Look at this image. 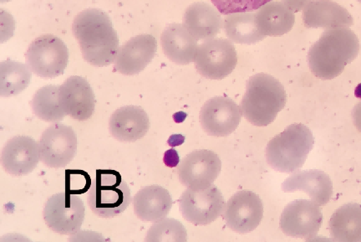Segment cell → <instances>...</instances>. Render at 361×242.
<instances>
[{
  "instance_id": "1",
  "label": "cell",
  "mask_w": 361,
  "mask_h": 242,
  "mask_svg": "<svg viewBox=\"0 0 361 242\" xmlns=\"http://www.w3.org/2000/svg\"><path fill=\"white\" fill-rule=\"evenodd\" d=\"M72 29L88 63L102 67L116 61L119 39L107 13L88 8L75 17Z\"/></svg>"
},
{
  "instance_id": "2",
  "label": "cell",
  "mask_w": 361,
  "mask_h": 242,
  "mask_svg": "<svg viewBox=\"0 0 361 242\" xmlns=\"http://www.w3.org/2000/svg\"><path fill=\"white\" fill-rule=\"evenodd\" d=\"M359 52L360 42L354 31L349 28L328 30L310 48V71L322 80L336 78L355 59Z\"/></svg>"
},
{
  "instance_id": "3",
  "label": "cell",
  "mask_w": 361,
  "mask_h": 242,
  "mask_svg": "<svg viewBox=\"0 0 361 242\" xmlns=\"http://www.w3.org/2000/svg\"><path fill=\"white\" fill-rule=\"evenodd\" d=\"M286 102V92L281 83L272 75L259 73L247 80L241 111L248 122L265 127L274 122Z\"/></svg>"
},
{
  "instance_id": "4",
  "label": "cell",
  "mask_w": 361,
  "mask_h": 242,
  "mask_svg": "<svg viewBox=\"0 0 361 242\" xmlns=\"http://www.w3.org/2000/svg\"><path fill=\"white\" fill-rule=\"evenodd\" d=\"M314 143L313 133L308 127L291 124L269 142L266 159L279 172H295L303 167Z\"/></svg>"
},
{
  "instance_id": "5",
  "label": "cell",
  "mask_w": 361,
  "mask_h": 242,
  "mask_svg": "<svg viewBox=\"0 0 361 242\" xmlns=\"http://www.w3.org/2000/svg\"><path fill=\"white\" fill-rule=\"evenodd\" d=\"M132 201L130 190L121 174L113 169H97L88 193L90 208L99 217L112 218L125 212Z\"/></svg>"
},
{
  "instance_id": "6",
  "label": "cell",
  "mask_w": 361,
  "mask_h": 242,
  "mask_svg": "<svg viewBox=\"0 0 361 242\" xmlns=\"http://www.w3.org/2000/svg\"><path fill=\"white\" fill-rule=\"evenodd\" d=\"M69 61L66 44L53 35L36 38L26 53V63L38 77L55 78L64 73Z\"/></svg>"
},
{
  "instance_id": "7",
  "label": "cell",
  "mask_w": 361,
  "mask_h": 242,
  "mask_svg": "<svg viewBox=\"0 0 361 242\" xmlns=\"http://www.w3.org/2000/svg\"><path fill=\"white\" fill-rule=\"evenodd\" d=\"M237 63L236 49L228 40H206L197 48L195 65L203 78L222 80L233 73Z\"/></svg>"
},
{
  "instance_id": "8",
  "label": "cell",
  "mask_w": 361,
  "mask_h": 242,
  "mask_svg": "<svg viewBox=\"0 0 361 242\" xmlns=\"http://www.w3.org/2000/svg\"><path fill=\"white\" fill-rule=\"evenodd\" d=\"M44 219L53 231L61 235H74L84 222L83 201L68 191L53 195L44 206Z\"/></svg>"
},
{
  "instance_id": "9",
  "label": "cell",
  "mask_w": 361,
  "mask_h": 242,
  "mask_svg": "<svg viewBox=\"0 0 361 242\" xmlns=\"http://www.w3.org/2000/svg\"><path fill=\"white\" fill-rule=\"evenodd\" d=\"M224 205L222 193L215 186L200 190L188 188L179 201L183 218L195 226H207L215 222L222 214Z\"/></svg>"
},
{
  "instance_id": "10",
  "label": "cell",
  "mask_w": 361,
  "mask_h": 242,
  "mask_svg": "<svg viewBox=\"0 0 361 242\" xmlns=\"http://www.w3.org/2000/svg\"><path fill=\"white\" fill-rule=\"evenodd\" d=\"M40 159L49 168L66 167L74 159L78 137L74 129L56 123L45 129L39 142Z\"/></svg>"
},
{
  "instance_id": "11",
  "label": "cell",
  "mask_w": 361,
  "mask_h": 242,
  "mask_svg": "<svg viewBox=\"0 0 361 242\" xmlns=\"http://www.w3.org/2000/svg\"><path fill=\"white\" fill-rule=\"evenodd\" d=\"M323 214L319 205L307 200L288 204L281 214V228L288 236L311 241L322 226Z\"/></svg>"
},
{
  "instance_id": "12",
  "label": "cell",
  "mask_w": 361,
  "mask_h": 242,
  "mask_svg": "<svg viewBox=\"0 0 361 242\" xmlns=\"http://www.w3.org/2000/svg\"><path fill=\"white\" fill-rule=\"evenodd\" d=\"M222 169L218 155L211 150L193 151L178 165L179 181L184 186L200 190L213 186Z\"/></svg>"
},
{
  "instance_id": "13",
  "label": "cell",
  "mask_w": 361,
  "mask_h": 242,
  "mask_svg": "<svg viewBox=\"0 0 361 242\" xmlns=\"http://www.w3.org/2000/svg\"><path fill=\"white\" fill-rule=\"evenodd\" d=\"M264 216V205L259 195L248 190L236 193L226 205L224 219L230 229L247 234L259 226Z\"/></svg>"
},
{
  "instance_id": "14",
  "label": "cell",
  "mask_w": 361,
  "mask_h": 242,
  "mask_svg": "<svg viewBox=\"0 0 361 242\" xmlns=\"http://www.w3.org/2000/svg\"><path fill=\"white\" fill-rule=\"evenodd\" d=\"M241 118L240 107L235 102L225 97L211 98L200 111L202 127L211 136L230 135L238 127Z\"/></svg>"
},
{
  "instance_id": "15",
  "label": "cell",
  "mask_w": 361,
  "mask_h": 242,
  "mask_svg": "<svg viewBox=\"0 0 361 242\" xmlns=\"http://www.w3.org/2000/svg\"><path fill=\"white\" fill-rule=\"evenodd\" d=\"M59 101L66 115L78 121L92 118L96 107L93 90L87 80L72 75L60 86Z\"/></svg>"
},
{
  "instance_id": "16",
  "label": "cell",
  "mask_w": 361,
  "mask_h": 242,
  "mask_svg": "<svg viewBox=\"0 0 361 242\" xmlns=\"http://www.w3.org/2000/svg\"><path fill=\"white\" fill-rule=\"evenodd\" d=\"M157 51V42L152 35H140L119 48L115 68L119 73L137 75L150 63Z\"/></svg>"
},
{
  "instance_id": "17",
  "label": "cell",
  "mask_w": 361,
  "mask_h": 242,
  "mask_svg": "<svg viewBox=\"0 0 361 242\" xmlns=\"http://www.w3.org/2000/svg\"><path fill=\"white\" fill-rule=\"evenodd\" d=\"M39 159V143L28 136L11 138L2 151L3 168L11 176H26L32 172Z\"/></svg>"
},
{
  "instance_id": "18",
  "label": "cell",
  "mask_w": 361,
  "mask_h": 242,
  "mask_svg": "<svg viewBox=\"0 0 361 242\" xmlns=\"http://www.w3.org/2000/svg\"><path fill=\"white\" fill-rule=\"evenodd\" d=\"M282 190L286 193L303 191L313 202L326 205L333 195V183L327 174L319 169L293 173L284 181Z\"/></svg>"
},
{
  "instance_id": "19",
  "label": "cell",
  "mask_w": 361,
  "mask_h": 242,
  "mask_svg": "<svg viewBox=\"0 0 361 242\" xmlns=\"http://www.w3.org/2000/svg\"><path fill=\"white\" fill-rule=\"evenodd\" d=\"M150 128V120L141 107L126 106L117 109L110 119L111 135L121 142L141 140Z\"/></svg>"
},
{
  "instance_id": "20",
  "label": "cell",
  "mask_w": 361,
  "mask_h": 242,
  "mask_svg": "<svg viewBox=\"0 0 361 242\" xmlns=\"http://www.w3.org/2000/svg\"><path fill=\"white\" fill-rule=\"evenodd\" d=\"M304 25L307 28L327 30L349 28L353 18L346 8L331 0H314L304 8Z\"/></svg>"
},
{
  "instance_id": "21",
  "label": "cell",
  "mask_w": 361,
  "mask_h": 242,
  "mask_svg": "<svg viewBox=\"0 0 361 242\" xmlns=\"http://www.w3.org/2000/svg\"><path fill=\"white\" fill-rule=\"evenodd\" d=\"M161 43L166 57L178 65H188L195 61L197 40L184 25L171 24L161 34Z\"/></svg>"
},
{
  "instance_id": "22",
  "label": "cell",
  "mask_w": 361,
  "mask_h": 242,
  "mask_svg": "<svg viewBox=\"0 0 361 242\" xmlns=\"http://www.w3.org/2000/svg\"><path fill=\"white\" fill-rule=\"evenodd\" d=\"M135 216L143 222H157L169 216L173 199L168 190L159 186L143 188L133 199Z\"/></svg>"
},
{
  "instance_id": "23",
  "label": "cell",
  "mask_w": 361,
  "mask_h": 242,
  "mask_svg": "<svg viewBox=\"0 0 361 242\" xmlns=\"http://www.w3.org/2000/svg\"><path fill=\"white\" fill-rule=\"evenodd\" d=\"M183 25L197 40H209L219 34L223 19L219 11L210 4L198 2L185 11Z\"/></svg>"
},
{
  "instance_id": "24",
  "label": "cell",
  "mask_w": 361,
  "mask_h": 242,
  "mask_svg": "<svg viewBox=\"0 0 361 242\" xmlns=\"http://www.w3.org/2000/svg\"><path fill=\"white\" fill-rule=\"evenodd\" d=\"M257 28L264 37H281L292 30L295 17L286 4L271 1L255 13Z\"/></svg>"
},
{
  "instance_id": "25",
  "label": "cell",
  "mask_w": 361,
  "mask_h": 242,
  "mask_svg": "<svg viewBox=\"0 0 361 242\" xmlns=\"http://www.w3.org/2000/svg\"><path fill=\"white\" fill-rule=\"evenodd\" d=\"M329 226L333 240L361 242V205H342L332 214Z\"/></svg>"
},
{
  "instance_id": "26",
  "label": "cell",
  "mask_w": 361,
  "mask_h": 242,
  "mask_svg": "<svg viewBox=\"0 0 361 242\" xmlns=\"http://www.w3.org/2000/svg\"><path fill=\"white\" fill-rule=\"evenodd\" d=\"M224 29L228 39L237 44H255L266 37L257 28L255 13H230L224 18Z\"/></svg>"
},
{
  "instance_id": "27",
  "label": "cell",
  "mask_w": 361,
  "mask_h": 242,
  "mask_svg": "<svg viewBox=\"0 0 361 242\" xmlns=\"http://www.w3.org/2000/svg\"><path fill=\"white\" fill-rule=\"evenodd\" d=\"M31 78L28 66L20 62L6 61L0 65V94L3 97L18 95L28 87Z\"/></svg>"
},
{
  "instance_id": "28",
  "label": "cell",
  "mask_w": 361,
  "mask_h": 242,
  "mask_svg": "<svg viewBox=\"0 0 361 242\" xmlns=\"http://www.w3.org/2000/svg\"><path fill=\"white\" fill-rule=\"evenodd\" d=\"M60 86L49 85L35 92L31 107L34 114L45 122H61L66 116L59 101Z\"/></svg>"
},
{
  "instance_id": "29",
  "label": "cell",
  "mask_w": 361,
  "mask_h": 242,
  "mask_svg": "<svg viewBox=\"0 0 361 242\" xmlns=\"http://www.w3.org/2000/svg\"><path fill=\"white\" fill-rule=\"evenodd\" d=\"M187 231L178 219L164 218L149 230L146 241H187Z\"/></svg>"
},
{
  "instance_id": "30",
  "label": "cell",
  "mask_w": 361,
  "mask_h": 242,
  "mask_svg": "<svg viewBox=\"0 0 361 242\" xmlns=\"http://www.w3.org/2000/svg\"><path fill=\"white\" fill-rule=\"evenodd\" d=\"M271 1L272 0H212L216 10L225 16L255 11Z\"/></svg>"
},
{
  "instance_id": "31",
  "label": "cell",
  "mask_w": 361,
  "mask_h": 242,
  "mask_svg": "<svg viewBox=\"0 0 361 242\" xmlns=\"http://www.w3.org/2000/svg\"><path fill=\"white\" fill-rule=\"evenodd\" d=\"M311 0H283L286 6L293 12H300Z\"/></svg>"
},
{
  "instance_id": "32",
  "label": "cell",
  "mask_w": 361,
  "mask_h": 242,
  "mask_svg": "<svg viewBox=\"0 0 361 242\" xmlns=\"http://www.w3.org/2000/svg\"><path fill=\"white\" fill-rule=\"evenodd\" d=\"M164 163L170 168H174L179 163V156L178 152L173 149L166 151L164 156Z\"/></svg>"
},
{
  "instance_id": "33",
  "label": "cell",
  "mask_w": 361,
  "mask_h": 242,
  "mask_svg": "<svg viewBox=\"0 0 361 242\" xmlns=\"http://www.w3.org/2000/svg\"><path fill=\"white\" fill-rule=\"evenodd\" d=\"M352 119H353L355 128L361 133V101L355 105L352 111Z\"/></svg>"
},
{
  "instance_id": "34",
  "label": "cell",
  "mask_w": 361,
  "mask_h": 242,
  "mask_svg": "<svg viewBox=\"0 0 361 242\" xmlns=\"http://www.w3.org/2000/svg\"><path fill=\"white\" fill-rule=\"evenodd\" d=\"M2 2L10 1V0H1Z\"/></svg>"
},
{
  "instance_id": "35",
  "label": "cell",
  "mask_w": 361,
  "mask_h": 242,
  "mask_svg": "<svg viewBox=\"0 0 361 242\" xmlns=\"http://www.w3.org/2000/svg\"><path fill=\"white\" fill-rule=\"evenodd\" d=\"M358 1H359L360 3H361V0H358Z\"/></svg>"
}]
</instances>
